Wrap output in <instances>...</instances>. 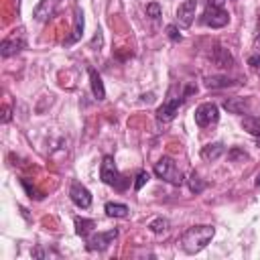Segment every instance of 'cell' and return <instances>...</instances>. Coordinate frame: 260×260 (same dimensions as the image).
I'll list each match as a JSON object with an SVG mask.
<instances>
[{"label": "cell", "mask_w": 260, "mask_h": 260, "mask_svg": "<svg viewBox=\"0 0 260 260\" xmlns=\"http://www.w3.org/2000/svg\"><path fill=\"white\" fill-rule=\"evenodd\" d=\"M228 158H230V160H236V158L246 160V158H248V154H246L244 150H240V148H232V150L228 152Z\"/></svg>", "instance_id": "484cf974"}, {"label": "cell", "mask_w": 260, "mask_h": 260, "mask_svg": "<svg viewBox=\"0 0 260 260\" xmlns=\"http://www.w3.org/2000/svg\"><path fill=\"white\" fill-rule=\"evenodd\" d=\"M213 234H215L213 225H193V228H187L181 234L179 244L187 254H197L211 242Z\"/></svg>", "instance_id": "6da1fadb"}, {"label": "cell", "mask_w": 260, "mask_h": 260, "mask_svg": "<svg viewBox=\"0 0 260 260\" xmlns=\"http://www.w3.org/2000/svg\"><path fill=\"white\" fill-rule=\"evenodd\" d=\"M201 22L211 28H221L230 22V14L219 6H205V10L201 14Z\"/></svg>", "instance_id": "52a82bcc"}, {"label": "cell", "mask_w": 260, "mask_h": 260, "mask_svg": "<svg viewBox=\"0 0 260 260\" xmlns=\"http://www.w3.org/2000/svg\"><path fill=\"white\" fill-rule=\"evenodd\" d=\"M154 175H156L158 179H162V181L175 185V187H181L183 181H185V179H183V173L179 171L177 162H175L171 156H162V158H158V160L154 162Z\"/></svg>", "instance_id": "277c9868"}, {"label": "cell", "mask_w": 260, "mask_h": 260, "mask_svg": "<svg viewBox=\"0 0 260 260\" xmlns=\"http://www.w3.org/2000/svg\"><path fill=\"white\" fill-rule=\"evenodd\" d=\"M223 152H225V146L221 142H211V144H205L201 148V158L211 162V160H217Z\"/></svg>", "instance_id": "4fadbf2b"}, {"label": "cell", "mask_w": 260, "mask_h": 260, "mask_svg": "<svg viewBox=\"0 0 260 260\" xmlns=\"http://www.w3.org/2000/svg\"><path fill=\"white\" fill-rule=\"evenodd\" d=\"M209 61L215 65V67H221V69H230L234 65V55L221 47V45H215L211 51H209Z\"/></svg>", "instance_id": "8fae6325"}, {"label": "cell", "mask_w": 260, "mask_h": 260, "mask_svg": "<svg viewBox=\"0 0 260 260\" xmlns=\"http://www.w3.org/2000/svg\"><path fill=\"white\" fill-rule=\"evenodd\" d=\"M223 108H225L230 114H244V112H248L250 104H248L246 98H228V100L223 102Z\"/></svg>", "instance_id": "5bb4252c"}, {"label": "cell", "mask_w": 260, "mask_h": 260, "mask_svg": "<svg viewBox=\"0 0 260 260\" xmlns=\"http://www.w3.org/2000/svg\"><path fill=\"white\" fill-rule=\"evenodd\" d=\"M258 20H260V18H258Z\"/></svg>", "instance_id": "d6a6232c"}, {"label": "cell", "mask_w": 260, "mask_h": 260, "mask_svg": "<svg viewBox=\"0 0 260 260\" xmlns=\"http://www.w3.org/2000/svg\"><path fill=\"white\" fill-rule=\"evenodd\" d=\"M87 73H89V81H91V91H93L95 100H104V98H106V89H104L102 77L98 75V71H95L93 67H89V69H87Z\"/></svg>", "instance_id": "2e32d148"}, {"label": "cell", "mask_w": 260, "mask_h": 260, "mask_svg": "<svg viewBox=\"0 0 260 260\" xmlns=\"http://www.w3.org/2000/svg\"><path fill=\"white\" fill-rule=\"evenodd\" d=\"M254 49H258V51H260V35L254 39Z\"/></svg>", "instance_id": "4dcf8cb0"}, {"label": "cell", "mask_w": 260, "mask_h": 260, "mask_svg": "<svg viewBox=\"0 0 260 260\" xmlns=\"http://www.w3.org/2000/svg\"><path fill=\"white\" fill-rule=\"evenodd\" d=\"M242 128L252 134V136H260V118L256 116H244L242 118Z\"/></svg>", "instance_id": "d6986e66"}, {"label": "cell", "mask_w": 260, "mask_h": 260, "mask_svg": "<svg viewBox=\"0 0 260 260\" xmlns=\"http://www.w3.org/2000/svg\"><path fill=\"white\" fill-rule=\"evenodd\" d=\"M69 197H71V201H73L77 207H81V209H87V207L91 205V193H89V189H87L85 185H81L79 181H73V183H71V187H69Z\"/></svg>", "instance_id": "9c48e42d"}, {"label": "cell", "mask_w": 260, "mask_h": 260, "mask_svg": "<svg viewBox=\"0 0 260 260\" xmlns=\"http://www.w3.org/2000/svg\"><path fill=\"white\" fill-rule=\"evenodd\" d=\"M22 185H24V189L28 191V197H35V199H41V195H39V193H37L35 189H30V185H28V183H26L24 179H22Z\"/></svg>", "instance_id": "f1b7e54d"}, {"label": "cell", "mask_w": 260, "mask_h": 260, "mask_svg": "<svg viewBox=\"0 0 260 260\" xmlns=\"http://www.w3.org/2000/svg\"><path fill=\"white\" fill-rule=\"evenodd\" d=\"M146 16L150 20H158L160 18V4L158 2H148L146 4Z\"/></svg>", "instance_id": "603a6c76"}, {"label": "cell", "mask_w": 260, "mask_h": 260, "mask_svg": "<svg viewBox=\"0 0 260 260\" xmlns=\"http://www.w3.org/2000/svg\"><path fill=\"white\" fill-rule=\"evenodd\" d=\"M248 65L254 69L256 75H260V57H258V55H252V57L248 59Z\"/></svg>", "instance_id": "4316f807"}, {"label": "cell", "mask_w": 260, "mask_h": 260, "mask_svg": "<svg viewBox=\"0 0 260 260\" xmlns=\"http://www.w3.org/2000/svg\"><path fill=\"white\" fill-rule=\"evenodd\" d=\"M148 179H150V175H148L146 171H140V173L136 175V181H134V189H136V191H140V189H142V187L148 183Z\"/></svg>", "instance_id": "cb8c5ba5"}, {"label": "cell", "mask_w": 260, "mask_h": 260, "mask_svg": "<svg viewBox=\"0 0 260 260\" xmlns=\"http://www.w3.org/2000/svg\"><path fill=\"white\" fill-rule=\"evenodd\" d=\"M12 110H10V106H4L2 108V122L6 124V122H10V118H12V114H10Z\"/></svg>", "instance_id": "83f0119b"}, {"label": "cell", "mask_w": 260, "mask_h": 260, "mask_svg": "<svg viewBox=\"0 0 260 260\" xmlns=\"http://www.w3.org/2000/svg\"><path fill=\"white\" fill-rule=\"evenodd\" d=\"M256 185H258V187H260V175H258V179H256Z\"/></svg>", "instance_id": "1f68e13d"}, {"label": "cell", "mask_w": 260, "mask_h": 260, "mask_svg": "<svg viewBox=\"0 0 260 260\" xmlns=\"http://www.w3.org/2000/svg\"><path fill=\"white\" fill-rule=\"evenodd\" d=\"M236 81L225 77V75H211V77H205V87L209 89H219V87H230L234 85Z\"/></svg>", "instance_id": "e0dca14e"}, {"label": "cell", "mask_w": 260, "mask_h": 260, "mask_svg": "<svg viewBox=\"0 0 260 260\" xmlns=\"http://www.w3.org/2000/svg\"><path fill=\"white\" fill-rule=\"evenodd\" d=\"M93 228H95V221H93V219H87V217H75V234L81 236L83 240H87V238L93 234Z\"/></svg>", "instance_id": "9a60e30c"}, {"label": "cell", "mask_w": 260, "mask_h": 260, "mask_svg": "<svg viewBox=\"0 0 260 260\" xmlns=\"http://www.w3.org/2000/svg\"><path fill=\"white\" fill-rule=\"evenodd\" d=\"M24 47H26V39H24L22 30H14L10 37H6V39L2 41V45H0V55L6 59V57H10V55H16L18 51H22Z\"/></svg>", "instance_id": "ba28073f"}, {"label": "cell", "mask_w": 260, "mask_h": 260, "mask_svg": "<svg viewBox=\"0 0 260 260\" xmlns=\"http://www.w3.org/2000/svg\"><path fill=\"white\" fill-rule=\"evenodd\" d=\"M189 189H191L195 195H197V193H201V191L205 189V183L199 179V175H197V173H191V175H189Z\"/></svg>", "instance_id": "44dd1931"}, {"label": "cell", "mask_w": 260, "mask_h": 260, "mask_svg": "<svg viewBox=\"0 0 260 260\" xmlns=\"http://www.w3.org/2000/svg\"><path fill=\"white\" fill-rule=\"evenodd\" d=\"M223 2L225 0H207V6H219V8H223Z\"/></svg>", "instance_id": "f546056e"}, {"label": "cell", "mask_w": 260, "mask_h": 260, "mask_svg": "<svg viewBox=\"0 0 260 260\" xmlns=\"http://www.w3.org/2000/svg\"><path fill=\"white\" fill-rule=\"evenodd\" d=\"M167 228H169V221H167L165 217H156V219H152V221L148 223V230H150L152 234H162Z\"/></svg>", "instance_id": "7402d4cb"}, {"label": "cell", "mask_w": 260, "mask_h": 260, "mask_svg": "<svg viewBox=\"0 0 260 260\" xmlns=\"http://www.w3.org/2000/svg\"><path fill=\"white\" fill-rule=\"evenodd\" d=\"M195 10H197V0H183L177 8V22L187 28L193 24V18H195Z\"/></svg>", "instance_id": "30bf717a"}, {"label": "cell", "mask_w": 260, "mask_h": 260, "mask_svg": "<svg viewBox=\"0 0 260 260\" xmlns=\"http://www.w3.org/2000/svg\"><path fill=\"white\" fill-rule=\"evenodd\" d=\"M100 179H102L106 185L116 187L118 191H124V189L128 187V183H130L124 175H120V173H118V169H116V162H114V156H112V154H106V156L102 158V165H100Z\"/></svg>", "instance_id": "3957f363"}, {"label": "cell", "mask_w": 260, "mask_h": 260, "mask_svg": "<svg viewBox=\"0 0 260 260\" xmlns=\"http://www.w3.org/2000/svg\"><path fill=\"white\" fill-rule=\"evenodd\" d=\"M118 238V230H108V232H93L87 240L85 246L89 252H104L110 248V244H114V240Z\"/></svg>", "instance_id": "5b68a950"}, {"label": "cell", "mask_w": 260, "mask_h": 260, "mask_svg": "<svg viewBox=\"0 0 260 260\" xmlns=\"http://www.w3.org/2000/svg\"><path fill=\"white\" fill-rule=\"evenodd\" d=\"M81 32H83V12L77 8V10H75V26H73V35L69 37L67 43H75V41L81 37Z\"/></svg>", "instance_id": "ffe728a7"}, {"label": "cell", "mask_w": 260, "mask_h": 260, "mask_svg": "<svg viewBox=\"0 0 260 260\" xmlns=\"http://www.w3.org/2000/svg\"><path fill=\"white\" fill-rule=\"evenodd\" d=\"M104 209H106V213H108L110 217H120V219H122V217H128V211H130L128 205H124V203H112V201L106 203Z\"/></svg>", "instance_id": "ac0fdd59"}, {"label": "cell", "mask_w": 260, "mask_h": 260, "mask_svg": "<svg viewBox=\"0 0 260 260\" xmlns=\"http://www.w3.org/2000/svg\"><path fill=\"white\" fill-rule=\"evenodd\" d=\"M165 30H167V37H169L171 41H175V43H177V41H181V32H179L177 24H169Z\"/></svg>", "instance_id": "d4e9b609"}, {"label": "cell", "mask_w": 260, "mask_h": 260, "mask_svg": "<svg viewBox=\"0 0 260 260\" xmlns=\"http://www.w3.org/2000/svg\"><path fill=\"white\" fill-rule=\"evenodd\" d=\"M193 91H197V87H195V85H187L183 91L175 93V85H173L171 91H169V98H167V100L162 102V106H158V110H156L158 122H171V120L177 116L179 108L183 106L185 98H187L189 93H193Z\"/></svg>", "instance_id": "7a4b0ae2"}, {"label": "cell", "mask_w": 260, "mask_h": 260, "mask_svg": "<svg viewBox=\"0 0 260 260\" xmlns=\"http://www.w3.org/2000/svg\"><path fill=\"white\" fill-rule=\"evenodd\" d=\"M217 120H219V108L215 104L207 102V104H201L195 108V124L199 128H207V126L215 124Z\"/></svg>", "instance_id": "8992f818"}, {"label": "cell", "mask_w": 260, "mask_h": 260, "mask_svg": "<svg viewBox=\"0 0 260 260\" xmlns=\"http://www.w3.org/2000/svg\"><path fill=\"white\" fill-rule=\"evenodd\" d=\"M55 2H57V0H41V2L35 6V10H32L35 20L43 22V20H47L49 16H53V12H55Z\"/></svg>", "instance_id": "7c38bea8"}]
</instances>
